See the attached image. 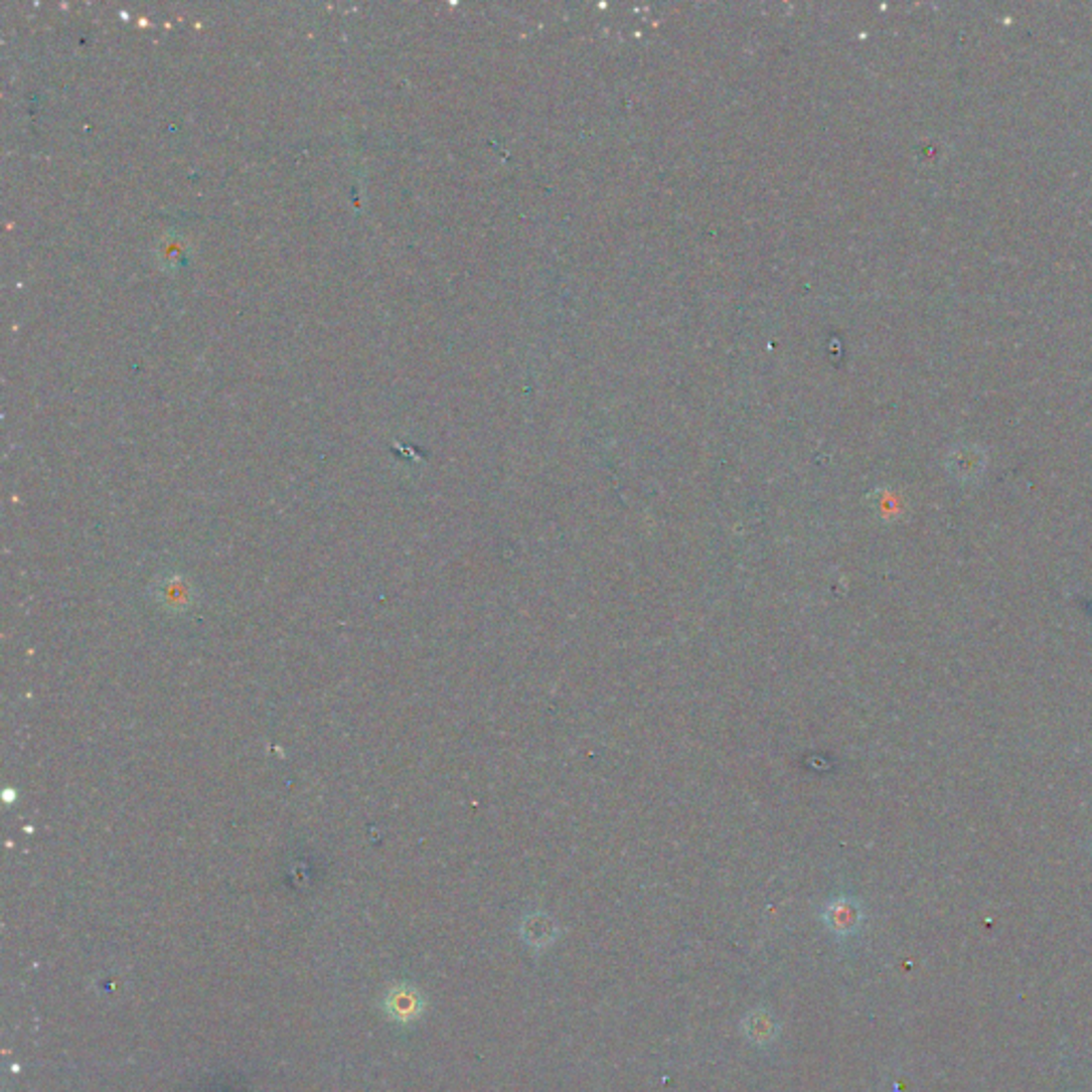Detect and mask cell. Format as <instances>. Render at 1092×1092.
<instances>
[{"instance_id":"6da1fadb","label":"cell","mask_w":1092,"mask_h":1092,"mask_svg":"<svg viewBox=\"0 0 1092 1092\" xmlns=\"http://www.w3.org/2000/svg\"><path fill=\"white\" fill-rule=\"evenodd\" d=\"M983 463H986V457H983L981 449H977L973 444L958 446V449L952 451L950 459H947V465H950L958 478H973L983 470Z\"/></svg>"},{"instance_id":"7a4b0ae2","label":"cell","mask_w":1092,"mask_h":1092,"mask_svg":"<svg viewBox=\"0 0 1092 1092\" xmlns=\"http://www.w3.org/2000/svg\"><path fill=\"white\" fill-rule=\"evenodd\" d=\"M388 1009L391 1013L396 1016L398 1020H412L419 1009H421V1002H419V996L412 992V990H400V992H391L388 996Z\"/></svg>"}]
</instances>
